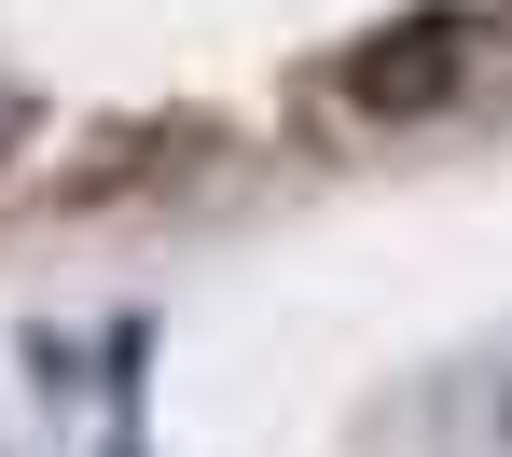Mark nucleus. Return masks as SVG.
<instances>
[{
  "label": "nucleus",
  "instance_id": "f257e3e1",
  "mask_svg": "<svg viewBox=\"0 0 512 457\" xmlns=\"http://www.w3.org/2000/svg\"><path fill=\"white\" fill-rule=\"evenodd\" d=\"M443 70H457V14H416L402 42H360L346 56V111H429Z\"/></svg>",
  "mask_w": 512,
  "mask_h": 457
},
{
  "label": "nucleus",
  "instance_id": "f03ea898",
  "mask_svg": "<svg viewBox=\"0 0 512 457\" xmlns=\"http://www.w3.org/2000/svg\"><path fill=\"white\" fill-rule=\"evenodd\" d=\"M0 153H14V111H0Z\"/></svg>",
  "mask_w": 512,
  "mask_h": 457
}]
</instances>
